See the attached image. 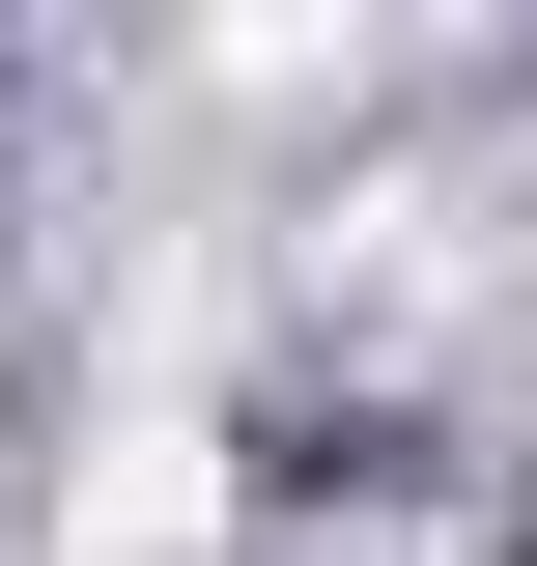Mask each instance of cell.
Returning a JSON list of instances; mask_svg holds the SVG:
<instances>
[{"label":"cell","instance_id":"obj_1","mask_svg":"<svg viewBox=\"0 0 537 566\" xmlns=\"http://www.w3.org/2000/svg\"><path fill=\"white\" fill-rule=\"evenodd\" d=\"M199 510H227L199 482V397H141V424H85V510H57V538L85 566H199Z\"/></svg>","mask_w":537,"mask_h":566}]
</instances>
